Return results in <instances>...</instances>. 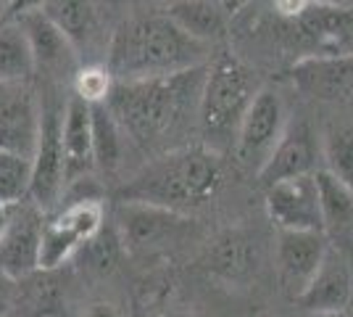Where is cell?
<instances>
[{
  "label": "cell",
  "mask_w": 353,
  "mask_h": 317,
  "mask_svg": "<svg viewBox=\"0 0 353 317\" xmlns=\"http://www.w3.org/2000/svg\"><path fill=\"white\" fill-rule=\"evenodd\" d=\"M211 48L188 37L166 14L137 16L114 32L105 69L114 82H137L182 75L208 64Z\"/></svg>",
  "instance_id": "obj_1"
},
{
  "label": "cell",
  "mask_w": 353,
  "mask_h": 317,
  "mask_svg": "<svg viewBox=\"0 0 353 317\" xmlns=\"http://www.w3.org/2000/svg\"><path fill=\"white\" fill-rule=\"evenodd\" d=\"M203 77L206 66L159 79L114 82L105 106L124 135L148 146L174 133L190 108L198 111Z\"/></svg>",
  "instance_id": "obj_2"
},
{
  "label": "cell",
  "mask_w": 353,
  "mask_h": 317,
  "mask_svg": "<svg viewBox=\"0 0 353 317\" xmlns=\"http://www.w3.org/2000/svg\"><path fill=\"white\" fill-rule=\"evenodd\" d=\"M221 156L208 146H188L159 156L121 188V201L150 204L169 211L195 209L219 193Z\"/></svg>",
  "instance_id": "obj_3"
},
{
  "label": "cell",
  "mask_w": 353,
  "mask_h": 317,
  "mask_svg": "<svg viewBox=\"0 0 353 317\" xmlns=\"http://www.w3.org/2000/svg\"><path fill=\"white\" fill-rule=\"evenodd\" d=\"M259 90L261 88L256 85V77L237 59L224 56L214 61L206 69L198 101V122L203 135L235 143L237 127Z\"/></svg>",
  "instance_id": "obj_4"
},
{
  "label": "cell",
  "mask_w": 353,
  "mask_h": 317,
  "mask_svg": "<svg viewBox=\"0 0 353 317\" xmlns=\"http://www.w3.org/2000/svg\"><path fill=\"white\" fill-rule=\"evenodd\" d=\"M285 130H288V111L280 93L261 88L237 127L235 159L259 175V169L269 162L272 151L277 148Z\"/></svg>",
  "instance_id": "obj_5"
},
{
  "label": "cell",
  "mask_w": 353,
  "mask_h": 317,
  "mask_svg": "<svg viewBox=\"0 0 353 317\" xmlns=\"http://www.w3.org/2000/svg\"><path fill=\"white\" fill-rule=\"evenodd\" d=\"M103 233V206L92 198H79L43 227L37 270H56L85 243Z\"/></svg>",
  "instance_id": "obj_6"
},
{
  "label": "cell",
  "mask_w": 353,
  "mask_h": 317,
  "mask_svg": "<svg viewBox=\"0 0 353 317\" xmlns=\"http://www.w3.org/2000/svg\"><path fill=\"white\" fill-rule=\"evenodd\" d=\"M61 119L63 106L43 104V130L32 156V185L30 201L40 211H48L59 204L61 193L66 188V159H63V143H61Z\"/></svg>",
  "instance_id": "obj_7"
},
{
  "label": "cell",
  "mask_w": 353,
  "mask_h": 317,
  "mask_svg": "<svg viewBox=\"0 0 353 317\" xmlns=\"http://www.w3.org/2000/svg\"><path fill=\"white\" fill-rule=\"evenodd\" d=\"M43 130V104L32 82L0 85V151L34 156Z\"/></svg>",
  "instance_id": "obj_8"
},
{
  "label": "cell",
  "mask_w": 353,
  "mask_h": 317,
  "mask_svg": "<svg viewBox=\"0 0 353 317\" xmlns=\"http://www.w3.org/2000/svg\"><path fill=\"white\" fill-rule=\"evenodd\" d=\"M105 0H45L43 11L72 43L77 59L108 50L105 40Z\"/></svg>",
  "instance_id": "obj_9"
},
{
  "label": "cell",
  "mask_w": 353,
  "mask_h": 317,
  "mask_svg": "<svg viewBox=\"0 0 353 317\" xmlns=\"http://www.w3.org/2000/svg\"><path fill=\"white\" fill-rule=\"evenodd\" d=\"M43 211L32 201L11 206L8 225L0 236V272L21 280L40 265V241H43Z\"/></svg>",
  "instance_id": "obj_10"
},
{
  "label": "cell",
  "mask_w": 353,
  "mask_h": 317,
  "mask_svg": "<svg viewBox=\"0 0 353 317\" xmlns=\"http://www.w3.org/2000/svg\"><path fill=\"white\" fill-rule=\"evenodd\" d=\"M266 214L277 230L322 233V204L316 172L306 177L274 182L266 188Z\"/></svg>",
  "instance_id": "obj_11"
},
{
  "label": "cell",
  "mask_w": 353,
  "mask_h": 317,
  "mask_svg": "<svg viewBox=\"0 0 353 317\" xmlns=\"http://www.w3.org/2000/svg\"><path fill=\"white\" fill-rule=\"evenodd\" d=\"M309 56H353V8L314 3L290 21Z\"/></svg>",
  "instance_id": "obj_12"
},
{
  "label": "cell",
  "mask_w": 353,
  "mask_h": 317,
  "mask_svg": "<svg viewBox=\"0 0 353 317\" xmlns=\"http://www.w3.org/2000/svg\"><path fill=\"white\" fill-rule=\"evenodd\" d=\"M327 251H330V243L324 238V233L277 230V272H280L282 288L293 299L306 291Z\"/></svg>",
  "instance_id": "obj_13"
},
{
  "label": "cell",
  "mask_w": 353,
  "mask_h": 317,
  "mask_svg": "<svg viewBox=\"0 0 353 317\" xmlns=\"http://www.w3.org/2000/svg\"><path fill=\"white\" fill-rule=\"evenodd\" d=\"M309 315L316 312H351L353 307V267L351 259L343 257L330 246L316 275L311 278L306 291L295 299Z\"/></svg>",
  "instance_id": "obj_14"
},
{
  "label": "cell",
  "mask_w": 353,
  "mask_h": 317,
  "mask_svg": "<svg viewBox=\"0 0 353 317\" xmlns=\"http://www.w3.org/2000/svg\"><path fill=\"white\" fill-rule=\"evenodd\" d=\"M293 85L314 101H351L353 56H303L293 66Z\"/></svg>",
  "instance_id": "obj_15"
},
{
  "label": "cell",
  "mask_w": 353,
  "mask_h": 317,
  "mask_svg": "<svg viewBox=\"0 0 353 317\" xmlns=\"http://www.w3.org/2000/svg\"><path fill=\"white\" fill-rule=\"evenodd\" d=\"M117 222L121 243L130 251H148V249H159L174 236L182 225V214L161 209V206H150V204L121 201Z\"/></svg>",
  "instance_id": "obj_16"
},
{
  "label": "cell",
  "mask_w": 353,
  "mask_h": 317,
  "mask_svg": "<svg viewBox=\"0 0 353 317\" xmlns=\"http://www.w3.org/2000/svg\"><path fill=\"white\" fill-rule=\"evenodd\" d=\"M319 172L316 166V146L314 135L306 124H295L288 127L277 148L272 151L269 162L259 169V180L264 188L282 180H293V177H306Z\"/></svg>",
  "instance_id": "obj_17"
},
{
  "label": "cell",
  "mask_w": 353,
  "mask_h": 317,
  "mask_svg": "<svg viewBox=\"0 0 353 317\" xmlns=\"http://www.w3.org/2000/svg\"><path fill=\"white\" fill-rule=\"evenodd\" d=\"M316 188L322 204L324 238L343 257L353 259V191L324 169L316 172Z\"/></svg>",
  "instance_id": "obj_18"
},
{
  "label": "cell",
  "mask_w": 353,
  "mask_h": 317,
  "mask_svg": "<svg viewBox=\"0 0 353 317\" xmlns=\"http://www.w3.org/2000/svg\"><path fill=\"white\" fill-rule=\"evenodd\" d=\"M166 16L188 37L208 48L224 40L230 32V8L221 0H172Z\"/></svg>",
  "instance_id": "obj_19"
},
{
  "label": "cell",
  "mask_w": 353,
  "mask_h": 317,
  "mask_svg": "<svg viewBox=\"0 0 353 317\" xmlns=\"http://www.w3.org/2000/svg\"><path fill=\"white\" fill-rule=\"evenodd\" d=\"M61 143H63V159H66V180H77L79 175L90 172L92 162V117L90 104L79 95H69L63 104V119H61Z\"/></svg>",
  "instance_id": "obj_20"
},
{
  "label": "cell",
  "mask_w": 353,
  "mask_h": 317,
  "mask_svg": "<svg viewBox=\"0 0 353 317\" xmlns=\"http://www.w3.org/2000/svg\"><path fill=\"white\" fill-rule=\"evenodd\" d=\"M21 24V30L27 32V40L32 46V56L37 69H63V66H72L77 64V53H74L72 43L59 32V27L43 14V11H34V14L19 16L16 19Z\"/></svg>",
  "instance_id": "obj_21"
},
{
  "label": "cell",
  "mask_w": 353,
  "mask_h": 317,
  "mask_svg": "<svg viewBox=\"0 0 353 317\" xmlns=\"http://www.w3.org/2000/svg\"><path fill=\"white\" fill-rule=\"evenodd\" d=\"M208 267L230 283H243L259 267V251L243 233H224L208 251Z\"/></svg>",
  "instance_id": "obj_22"
},
{
  "label": "cell",
  "mask_w": 353,
  "mask_h": 317,
  "mask_svg": "<svg viewBox=\"0 0 353 317\" xmlns=\"http://www.w3.org/2000/svg\"><path fill=\"white\" fill-rule=\"evenodd\" d=\"M37 64L32 56L27 32L16 19L0 21V85L32 82Z\"/></svg>",
  "instance_id": "obj_23"
},
{
  "label": "cell",
  "mask_w": 353,
  "mask_h": 317,
  "mask_svg": "<svg viewBox=\"0 0 353 317\" xmlns=\"http://www.w3.org/2000/svg\"><path fill=\"white\" fill-rule=\"evenodd\" d=\"M90 117H92V162H95V166L111 172V169H117L119 159H121L124 133L105 104L90 106Z\"/></svg>",
  "instance_id": "obj_24"
},
{
  "label": "cell",
  "mask_w": 353,
  "mask_h": 317,
  "mask_svg": "<svg viewBox=\"0 0 353 317\" xmlns=\"http://www.w3.org/2000/svg\"><path fill=\"white\" fill-rule=\"evenodd\" d=\"M32 159L11 151H0V204L16 206L30 201Z\"/></svg>",
  "instance_id": "obj_25"
},
{
  "label": "cell",
  "mask_w": 353,
  "mask_h": 317,
  "mask_svg": "<svg viewBox=\"0 0 353 317\" xmlns=\"http://www.w3.org/2000/svg\"><path fill=\"white\" fill-rule=\"evenodd\" d=\"M324 172L338 177L345 188L353 191V130L351 127H332L322 137Z\"/></svg>",
  "instance_id": "obj_26"
},
{
  "label": "cell",
  "mask_w": 353,
  "mask_h": 317,
  "mask_svg": "<svg viewBox=\"0 0 353 317\" xmlns=\"http://www.w3.org/2000/svg\"><path fill=\"white\" fill-rule=\"evenodd\" d=\"M114 90V77L101 64H88L77 69L74 75V95H79L85 104H105Z\"/></svg>",
  "instance_id": "obj_27"
},
{
  "label": "cell",
  "mask_w": 353,
  "mask_h": 317,
  "mask_svg": "<svg viewBox=\"0 0 353 317\" xmlns=\"http://www.w3.org/2000/svg\"><path fill=\"white\" fill-rule=\"evenodd\" d=\"M16 302V280L0 272V317H8Z\"/></svg>",
  "instance_id": "obj_28"
},
{
  "label": "cell",
  "mask_w": 353,
  "mask_h": 317,
  "mask_svg": "<svg viewBox=\"0 0 353 317\" xmlns=\"http://www.w3.org/2000/svg\"><path fill=\"white\" fill-rule=\"evenodd\" d=\"M309 3L311 0H272V8H274V14L282 16V19L295 21L298 16L309 8Z\"/></svg>",
  "instance_id": "obj_29"
},
{
  "label": "cell",
  "mask_w": 353,
  "mask_h": 317,
  "mask_svg": "<svg viewBox=\"0 0 353 317\" xmlns=\"http://www.w3.org/2000/svg\"><path fill=\"white\" fill-rule=\"evenodd\" d=\"M45 0H11V11H8V19H19V16L34 14L43 8Z\"/></svg>",
  "instance_id": "obj_30"
},
{
  "label": "cell",
  "mask_w": 353,
  "mask_h": 317,
  "mask_svg": "<svg viewBox=\"0 0 353 317\" xmlns=\"http://www.w3.org/2000/svg\"><path fill=\"white\" fill-rule=\"evenodd\" d=\"M85 317H124V315L111 302H95L85 309Z\"/></svg>",
  "instance_id": "obj_31"
},
{
  "label": "cell",
  "mask_w": 353,
  "mask_h": 317,
  "mask_svg": "<svg viewBox=\"0 0 353 317\" xmlns=\"http://www.w3.org/2000/svg\"><path fill=\"white\" fill-rule=\"evenodd\" d=\"M8 217H11V206H3L0 204V236H3V230L8 225Z\"/></svg>",
  "instance_id": "obj_32"
},
{
  "label": "cell",
  "mask_w": 353,
  "mask_h": 317,
  "mask_svg": "<svg viewBox=\"0 0 353 317\" xmlns=\"http://www.w3.org/2000/svg\"><path fill=\"white\" fill-rule=\"evenodd\" d=\"M314 3H327V6H340V8H353V0H314Z\"/></svg>",
  "instance_id": "obj_33"
},
{
  "label": "cell",
  "mask_w": 353,
  "mask_h": 317,
  "mask_svg": "<svg viewBox=\"0 0 353 317\" xmlns=\"http://www.w3.org/2000/svg\"><path fill=\"white\" fill-rule=\"evenodd\" d=\"M8 11H11V0H0V21H8Z\"/></svg>",
  "instance_id": "obj_34"
},
{
  "label": "cell",
  "mask_w": 353,
  "mask_h": 317,
  "mask_svg": "<svg viewBox=\"0 0 353 317\" xmlns=\"http://www.w3.org/2000/svg\"><path fill=\"white\" fill-rule=\"evenodd\" d=\"M309 317H353L351 312H316V315H309Z\"/></svg>",
  "instance_id": "obj_35"
},
{
  "label": "cell",
  "mask_w": 353,
  "mask_h": 317,
  "mask_svg": "<svg viewBox=\"0 0 353 317\" xmlns=\"http://www.w3.org/2000/svg\"><path fill=\"white\" fill-rule=\"evenodd\" d=\"M221 3H224V6H227V8H232V6H235L237 0H221Z\"/></svg>",
  "instance_id": "obj_36"
},
{
  "label": "cell",
  "mask_w": 353,
  "mask_h": 317,
  "mask_svg": "<svg viewBox=\"0 0 353 317\" xmlns=\"http://www.w3.org/2000/svg\"><path fill=\"white\" fill-rule=\"evenodd\" d=\"M166 317H198V315H166Z\"/></svg>",
  "instance_id": "obj_37"
}]
</instances>
